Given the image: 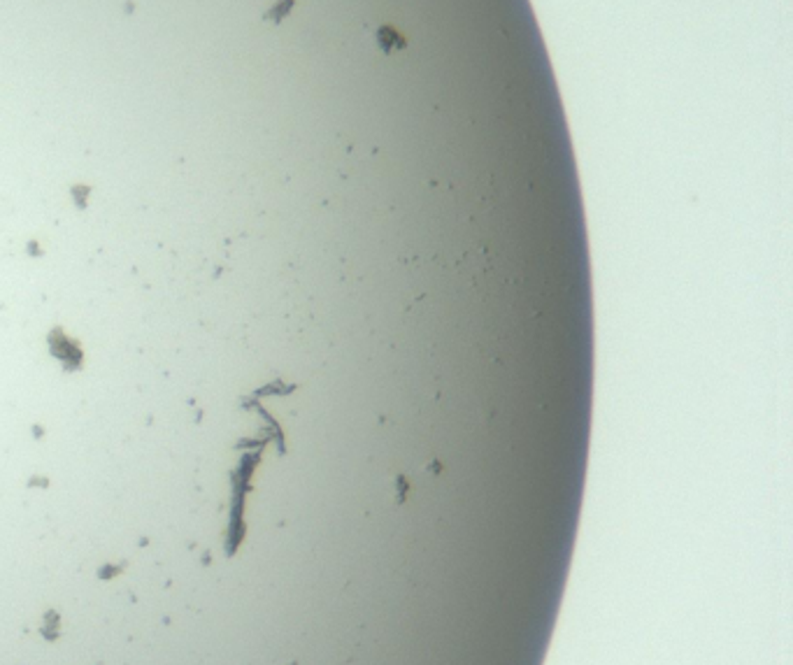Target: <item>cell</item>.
Listing matches in <instances>:
<instances>
[{"label":"cell","mask_w":793,"mask_h":665,"mask_svg":"<svg viewBox=\"0 0 793 665\" xmlns=\"http://www.w3.org/2000/svg\"><path fill=\"white\" fill-rule=\"evenodd\" d=\"M377 45L384 54H391V51H401L405 49V38L398 31H393L391 26H379L377 28Z\"/></svg>","instance_id":"1"}]
</instances>
